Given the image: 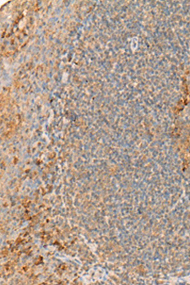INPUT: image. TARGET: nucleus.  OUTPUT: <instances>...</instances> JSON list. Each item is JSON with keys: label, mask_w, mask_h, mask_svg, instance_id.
<instances>
[]
</instances>
